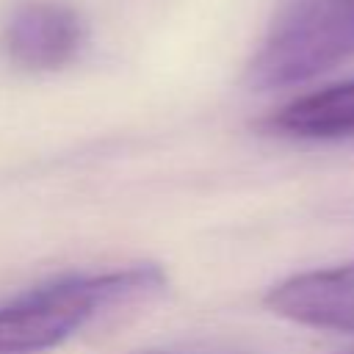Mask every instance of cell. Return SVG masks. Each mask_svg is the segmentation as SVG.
<instances>
[{"mask_svg": "<svg viewBox=\"0 0 354 354\" xmlns=\"http://www.w3.org/2000/svg\"><path fill=\"white\" fill-rule=\"evenodd\" d=\"M147 354H163V351H147Z\"/></svg>", "mask_w": 354, "mask_h": 354, "instance_id": "52a82bcc", "label": "cell"}, {"mask_svg": "<svg viewBox=\"0 0 354 354\" xmlns=\"http://www.w3.org/2000/svg\"><path fill=\"white\" fill-rule=\"evenodd\" d=\"M86 36V19L64 0H17L0 22V50L22 72L69 66Z\"/></svg>", "mask_w": 354, "mask_h": 354, "instance_id": "3957f363", "label": "cell"}, {"mask_svg": "<svg viewBox=\"0 0 354 354\" xmlns=\"http://www.w3.org/2000/svg\"><path fill=\"white\" fill-rule=\"evenodd\" d=\"M354 58V0H290L257 47L246 83L257 91L318 77Z\"/></svg>", "mask_w": 354, "mask_h": 354, "instance_id": "7a4b0ae2", "label": "cell"}, {"mask_svg": "<svg viewBox=\"0 0 354 354\" xmlns=\"http://www.w3.org/2000/svg\"><path fill=\"white\" fill-rule=\"evenodd\" d=\"M163 282L166 274L158 266L141 263L105 274H72L30 288L0 304V354L55 348L102 310L155 293Z\"/></svg>", "mask_w": 354, "mask_h": 354, "instance_id": "6da1fadb", "label": "cell"}, {"mask_svg": "<svg viewBox=\"0 0 354 354\" xmlns=\"http://www.w3.org/2000/svg\"><path fill=\"white\" fill-rule=\"evenodd\" d=\"M340 354H354V346H351V348H346V351H340Z\"/></svg>", "mask_w": 354, "mask_h": 354, "instance_id": "8992f818", "label": "cell"}, {"mask_svg": "<svg viewBox=\"0 0 354 354\" xmlns=\"http://www.w3.org/2000/svg\"><path fill=\"white\" fill-rule=\"evenodd\" d=\"M263 130L288 138L335 141L354 136V77L301 94L263 119Z\"/></svg>", "mask_w": 354, "mask_h": 354, "instance_id": "5b68a950", "label": "cell"}, {"mask_svg": "<svg viewBox=\"0 0 354 354\" xmlns=\"http://www.w3.org/2000/svg\"><path fill=\"white\" fill-rule=\"evenodd\" d=\"M266 307L301 326L354 335V263L293 274L266 293Z\"/></svg>", "mask_w": 354, "mask_h": 354, "instance_id": "277c9868", "label": "cell"}]
</instances>
